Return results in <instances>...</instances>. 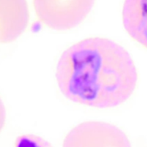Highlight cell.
<instances>
[{"instance_id":"5b68a950","label":"cell","mask_w":147,"mask_h":147,"mask_svg":"<svg viewBox=\"0 0 147 147\" xmlns=\"http://www.w3.org/2000/svg\"><path fill=\"white\" fill-rule=\"evenodd\" d=\"M122 20L128 34L147 50V0H125Z\"/></svg>"},{"instance_id":"277c9868","label":"cell","mask_w":147,"mask_h":147,"mask_svg":"<svg viewBox=\"0 0 147 147\" xmlns=\"http://www.w3.org/2000/svg\"><path fill=\"white\" fill-rule=\"evenodd\" d=\"M29 20L26 0H1V43L16 40L26 29Z\"/></svg>"},{"instance_id":"7a4b0ae2","label":"cell","mask_w":147,"mask_h":147,"mask_svg":"<svg viewBox=\"0 0 147 147\" xmlns=\"http://www.w3.org/2000/svg\"><path fill=\"white\" fill-rule=\"evenodd\" d=\"M95 3V0H33L40 21L58 31L70 30L82 23Z\"/></svg>"},{"instance_id":"8992f818","label":"cell","mask_w":147,"mask_h":147,"mask_svg":"<svg viewBox=\"0 0 147 147\" xmlns=\"http://www.w3.org/2000/svg\"><path fill=\"white\" fill-rule=\"evenodd\" d=\"M11 147H53L48 141L33 134H23L18 136Z\"/></svg>"},{"instance_id":"3957f363","label":"cell","mask_w":147,"mask_h":147,"mask_svg":"<svg viewBox=\"0 0 147 147\" xmlns=\"http://www.w3.org/2000/svg\"><path fill=\"white\" fill-rule=\"evenodd\" d=\"M62 147H132L125 133L104 122H83L66 134Z\"/></svg>"},{"instance_id":"6da1fadb","label":"cell","mask_w":147,"mask_h":147,"mask_svg":"<svg viewBox=\"0 0 147 147\" xmlns=\"http://www.w3.org/2000/svg\"><path fill=\"white\" fill-rule=\"evenodd\" d=\"M138 73L128 52L115 41L88 38L66 49L56 71L58 87L68 100L108 109L127 101L136 89Z\"/></svg>"}]
</instances>
